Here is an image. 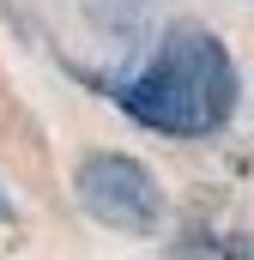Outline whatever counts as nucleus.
I'll return each mask as SVG.
<instances>
[{
  "label": "nucleus",
  "mask_w": 254,
  "mask_h": 260,
  "mask_svg": "<svg viewBox=\"0 0 254 260\" xmlns=\"http://www.w3.org/2000/svg\"><path fill=\"white\" fill-rule=\"evenodd\" d=\"M121 109L170 139L218 133L236 109V61L206 24H176L157 55L121 85Z\"/></svg>",
  "instance_id": "1"
},
{
  "label": "nucleus",
  "mask_w": 254,
  "mask_h": 260,
  "mask_svg": "<svg viewBox=\"0 0 254 260\" xmlns=\"http://www.w3.org/2000/svg\"><path fill=\"white\" fill-rule=\"evenodd\" d=\"M73 194H79V206L97 224L127 230V236H151L164 224V188H157V176L139 157H127V151H91V157H79Z\"/></svg>",
  "instance_id": "2"
},
{
  "label": "nucleus",
  "mask_w": 254,
  "mask_h": 260,
  "mask_svg": "<svg viewBox=\"0 0 254 260\" xmlns=\"http://www.w3.org/2000/svg\"><path fill=\"white\" fill-rule=\"evenodd\" d=\"M91 6H103L109 18H133V12H145V0H91Z\"/></svg>",
  "instance_id": "3"
},
{
  "label": "nucleus",
  "mask_w": 254,
  "mask_h": 260,
  "mask_svg": "<svg viewBox=\"0 0 254 260\" xmlns=\"http://www.w3.org/2000/svg\"><path fill=\"white\" fill-rule=\"evenodd\" d=\"M224 260H254V236H230L224 242Z\"/></svg>",
  "instance_id": "4"
},
{
  "label": "nucleus",
  "mask_w": 254,
  "mask_h": 260,
  "mask_svg": "<svg viewBox=\"0 0 254 260\" xmlns=\"http://www.w3.org/2000/svg\"><path fill=\"white\" fill-rule=\"evenodd\" d=\"M6 218H12V200H6V188H0V224H6Z\"/></svg>",
  "instance_id": "5"
}]
</instances>
